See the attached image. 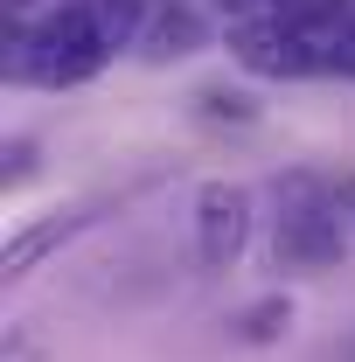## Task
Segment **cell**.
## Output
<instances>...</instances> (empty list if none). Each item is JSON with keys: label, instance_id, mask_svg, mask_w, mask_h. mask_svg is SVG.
Here are the masks:
<instances>
[{"label": "cell", "instance_id": "6da1fadb", "mask_svg": "<svg viewBox=\"0 0 355 362\" xmlns=\"http://www.w3.org/2000/svg\"><path fill=\"white\" fill-rule=\"evenodd\" d=\"M105 63H112V42L98 35L91 0L49 7L28 28H14V42H7V77L28 90H77L91 77H105Z\"/></svg>", "mask_w": 355, "mask_h": 362}, {"label": "cell", "instance_id": "7a4b0ae2", "mask_svg": "<svg viewBox=\"0 0 355 362\" xmlns=\"http://www.w3.org/2000/svg\"><path fill=\"white\" fill-rule=\"evenodd\" d=\"M349 251V230H342V188L327 195L320 181H293L286 188V209H279V265L293 272H327L342 265Z\"/></svg>", "mask_w": 355, "mask_h": 362}, {"label": "cell", "instance_id": "3957f363", "mask_svg": "<svg viewBox=\"0 0 355 362\" xmlns=\"http://www.w3.org/2000/svg\"><path fill=\"white\" fill-rule=\"evenodd\" d=\"M223 49L244 77H265V84H293V77H320L327 70V49L293 35L279 14H237L223 21Z\"/></svg>", "mask_w": 355, "mask_h": 362}, {"label": "cell", "instance_id": "277c9868", "mask_svg": "<svg viewBox=\"0 0 355 362\" xmlns=\"http://www.w3.org/2000/svg\"><path fill=\"white\" fill-rule=\"evenodd\" d=\"M251 223H258V202L244 181H202L195 202H188V230H195V265L202 272H230L251 251Z\"/></svg>", "mask_w": 355, "mask_h": 362}, {"label": "cell", "instance_id": "5b68a950", "mask_svg": "<svg viewBox=\"0 0 355 362\" xmlns=\"http://www.w3.org/2000/svg\"><path fill=\"white\" fill-rule=\"evenodd\" d=\"M209 42H216V21H209L202 0H161L153 21H146L139 56L146 63H181V56H195V49H209Z\"/></svg>", "mask_w": 355, "mask_h": 362}, {"label": "cell", "instance_id": "8992f818", "mask_svg": "<svg viewBox=\"0 0 355 362\" xmlns=\"http://www.w3.org/2000/svg\"><path fill=\"white\" fill-rule=\"evenodd\" d=\"M84 223H91V209H56V216H42V223H28L7 251H0V272H7V279H28V272L56 251V244H70Z\"/></svg>", "mask_w": 355, "mask_h": 362}, {"label": "cell", "instance_id": "52a82bcc", "mask_svg": "<svg viewBox=\"0 0 355 362\" xmlns=\"http://www.w3.org/2000/svg\"><path fill=\"white\" fill-rule=\"evenodd\" d=\"M293 320H300L293 293H258V300H244V307H237L230 334H237L244 349H272V341H286V334H293Z\"/></svg>", "mask_w": 355, "mask_h": 362}, {"label": "cell", "instance_id": "ba28073f", "mask_svg": "<svg viewBox=\"0 0 355 362\" xmlns=\"http://www.w3.org/2000/svg\"><path fill=\"white\" fill-rule=\"evenodd\" d=\"M265 14H279L293 35H307V42L327 49V42L355 21V0H265Z\"/></svg>", "mask_w": 355, "mask_h": 362}, {"label": "cell", "instance_id": "9c48e42d", "mask_svg": "<svg viewBox=\"0 0 355 362\" xmlns=\"http://www.w3.org/2000/svg\"><path fill=\"white\" fill-rule=\"evenodd\" d=\"M91 14H98V35L119 49H139L146 42V21H153V0H91Z\"/></svg>", "mask_w": 355, "mask_h": 362}, {"label": "cell", "instance_id": "30bf717a", "mask_svg": "<svg viewBox=\"0 0 355 362\" xmlns=\"http://www.w3.org/2000/svg\"><path fill=\"white\" fill-rule=\"evenodd\" d=\"M195 105H202V119H230V126H258V98L244 84H202L195 90Z\"/></svg>", "mask_w": 355, "mask_h": 362}, {"label": "cell", "instance_id": "8fae6325", "mask_svg": "<svg viewBox=\"0 0 355 362\" xmlns=\"http://www.w3.org/2000/svg\"><path fill=\"white\" fill-rule=\"evenodd\" d=\"M327 70H334V77H355V21L327 42Z\"/></svg>", "mask_w": 355, "mask_h": 362}, {"label": "cell", "instance_id": "7c38bea8", "mask_svg": "<svg viewBox=\"0 0 355 362\" xmlns=\"http://www.w3.org/2000/svg\"><path fill=\"white\" fill-rule=\"evenodd\" d=\"M7 362H42V341L28 327H7Z\"/></svg>", "mask_w": 355, "mask_h": 362}, {"label": "cell", "instance_id": "4fadbf2b", "mask_svg": "<svg viewBox=\"0 0 355 362\" xmlns=\"http://www.w3.org/2000/svg\"><path fill=\"white\" fill-rule=\"evenodd\" d=\"M35 175V139H14V168H7V181H28Z\"/></svg>", "mask_w": 355, "mask_h": 362}, {"label": "cell", "instance_id": "5bb4252c", "mask_svg": "<svg viewBox=\"0 0 355 362\" xmlns=\"http://www.w3.org/2000/svg\"><path fill=\"white\" fill-rule=\"evenodd\" d=\"M342 202H349V209H355V181H342Z\"/></svg>", "mask_w": 355, "mask_h": 362}]
</instances>
